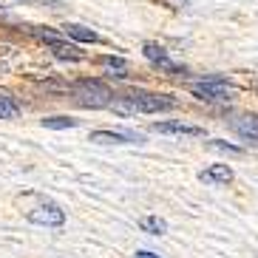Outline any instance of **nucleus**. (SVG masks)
<instances>
[{
    "label": "nucleus",
    "mask_w": 258,
    "mask_h": 258,
    "mask_svg": "<svg viewBox=\"0 0 258 258\" xmlns=\"http://www.w3.org/2000/svg\"><path fill=\"white\" fill-rule=\"evenodd\" d=\"M111 105H114V111H119V114L134 116V114H159V111H170V108H176V99L170 97V94L131 88V91H125V94H114Z\"/></svg>",
    "instance_id": "f257e3e1"
},
{
    "label": "nucleus",
    "mask_w": 258,
    "mask_h": 258,
    "mask_svg": "<svg viewBox=\"0 0 258 258\" xmlns=\"http://www.w3.org/2000/svg\"><path fill=\"white\" fill-rule=\"evenodd\" d=\"M69 91H71V97H74L80 105L91 108V111L108 108V105H111V99H114V91H111L102 80H94V77H83V80L71 83Z\"/></svg>",
    "instance_id": "f03ea898"
},
{
    "label": "nucleus",
    "mask_w": 258,
    "mask_h": 258,
    "mask_svg": "<svg viewBox=\"0 0 258 258\" xmlns=\"http://www.w3.org/2000/svg\"><path fill=\"white\" fill-rule=\"evenodd\" d=\"M190 94L205 99V102H230V99L238 97V88L233 83H227L224 77H207L202 83L190 85Z\"/></svg>",
    "instance_id": "7ed1b4c3"
},
{
    "label": "nucleus",
    "mask_w": 258,
    "mask_h": 258,
    "mask_svg": "<svg viewBox=\"0 0 258 258\" xmlns=\"http://www.w3.org/2000/svg\"><path fill=\"white\" fill-rule=\"evenodd\" d=\"M26 219L31 224H40V227H62L66 224V210L60 205H54V202H43V205L26 210Z\"/></svg>",
    "instance_id": "20e7f679"
},
{
    "label": "nucleus",
    "mask_w": 258,
    "mask_h": 258,
    "mask_svg": "<svg viewBox=\"0 0 258 258\" xmlns=\"http://www.w3.org/2000/svg\"><path fill=\"white\" fill-rule=\"evenodd\" d=\"M142 54H145V60L153 62V66L159 71H165V74H184V66L170 60V57H167V48L159 46V43H145Z\"/></svg>",
    "instance_id": "39448f33"
},
{
    "label": "nucleus",
    "mask_w": 258,
    "mask_h": 258,
    "mask_svg": "<svg viewBox=\"0 0 258 258\" xmlns=\"http://www.w3.org/2000/svg\"><path fill=\"white\" fill-rule=\"evenodd\" d=\"M153 131L156 134H176V137H205V128L202 125H190V122H182V119L156 122Z\"/></svg>",
    "instance_id": "423d86ee"
},
{
    "label": "nucleus",
    "mask_w": 258,
    "mask_h": 258,
    "mask_svg": "<svg viewBox=\"0 0 258 258\" xmlns=\"http://www.w3.org/2000/svg\"><path fill=\"white\" fill-rule=\"evenodd\" d=\"M91 142L99 145H128V142H142L139 134H131V131H94Z\"/></svg>",
    "instance_id": "0eeeda50"
},
{
    "label": "nucleus",
    "mask_w": 258,
    "mask_h": 258,
    "mask_svg": "<svg viewBox=\"0 0 258 258\" xmlns=\"http://www.w3.org/2000/svg\"><path fill=\"white\" fill-rule=\"evenodd\" d=\"M233 179H235V173L230 165H210L207 170L199 173V182H205V184H230Z\"/></svg>",
    "instance_id": "6e6552de"
},
{
    "label": "nucleus",
    "mask_w": 258,
    "mask_h": 258,
    "mask_svg": "<svg viewBox=\"0 0 258 258\" xmlns=\"http://www.w3.org/2000/svg\"><path fill=\"white\" fill-rule=\"evenodd\" d=\"M48 48H51V54L57 57V60H69V62L85 60V54L80 51V46H74V43H66V40H54V43H48Z\"/></svg>",
    "instance_id": "1a4fd4ad"
},
{
    "label": "nucleus",
    "mask_w": 258,
    "mask_h": 258,
    "mask_svg": "<svg viewBox=\"0 0 258 258\" xmlns=\"http://www.w3.org/2000/svg\"><path fill=\"white\" fill-rule=\"evenodd\" d=\"M20 116V102L9 88H0V119H15Z\"/></svg>",
    "instance_id": "9d476101"
},
{
    "label": "nucleus",
    "mask_w": 258,
    "mask_h": 258,
    "mask_svg": "<svg viewBox=\"0 0 258 258\" xmlns=\"http://www.w3.org/2000/svg\"><path fill=\"white\" fill-rule=\"evenodd\" d=\"M99 66H102L111 77H116V80L128 77V62L122 60V57H111V54H105V57H99Z\"/></svg>",
    "instance_id": "9b49d317"
},
{
    "label": "nucleus",
    "mask_w": 258,
    "mask_h": 258,
    "mask_svg": "<svg viewBox=\"0 0 258 258\" xmlns=\"http://www.w3.org/2000/svg\"><path fill=\"white\" fill-rule=\"evenodd\" d=\"M62 29H66L69 37L80 40V43H102V37H99L97 31L85 29V26H80V23H69V26H62Z\"/></svg>",
    "instance_id": "f8f14e48"
},
{
    "label": "nucleus",
    "mask_w": 258,
    "mask_h": 258,
    "mask_svg": "<svg viewBox=\"0 0 258 258\" xmlns=\"http://www.w3.org/2000/svg\"><path fill=\"white\" fill-rule=\"evenodd\" d=\"M139 227H142L145 233H151V235H162L167 230V224L162 219H156V216H145V219L139 221Z\"/></svg>",
    "instance_id": "ddd939ff"
},
{
    "label": "nucleus",
    "mask_w": 258,
    "mask_h": 258,
    "mask_svg": "<svg viewBox=\"0 0 258 258\" xmlns=\"http://www.w3.org/2000/svg\"><path fill=\"white\" fill-rule=\"evenodd\" d=\"M43 128H77V119H71V116H46L43 119Z\"/></svg>",
    "instance_id": "4468645a"
},
{
    "label": "nucleus",
    "mask_w": 258,
    "mask_h": 258,
    "mask_svg": "<svg viewBox=\"0 0 258 258\" xmlns=\"http://www.w3.org/2000/svg\"><path fill=\"white\" fill-rule=\"evenodd\" d=\"M137 258H159V255H156V252H148V250H139Z\"/></svg>",
    "instance_id": "2eb2a0df"
},
{
    "label": "nucleus",
    "mask_w": 258,
    "mask_h": 258,
    "mask_svg": "<svg viewBox=\"0 0 258 258\" xmlns=\"http://www.w3.org/2000/svg\"><path fill=\"white\" fill-rule=\"evenodd\" d=\"M255 125H258V116H255Z\"/></svg>",
    "instance_id": "dca6fc26"
},
{
    "label": "nucleus",
    "mask_w": 258,
    "mask_h": 258,
    "mask_svg": "<svg viewBox=\"0 0 258 258\" xmlns=\"http://www.w3.org/2000/svg\"><path fill=\"white\" fill-rule=\"evenodd\" d=\"M255 94H258V88H255Z\"/></svg>",
    "instance_id": "f3484780"
}]
</instances>
